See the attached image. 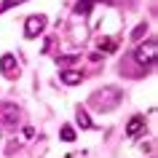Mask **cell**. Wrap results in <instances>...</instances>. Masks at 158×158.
<instances>
[{
    "label": "cell",
    "mask_w": 158,
    "mask_h": 158,
    "mask_svg": "<svg viewBox=\"0 0 158 158\" xmlns=\"http://www.w3.org/2000/svg\"><path fill=\"white\" fill-rule=\"evenodd\" d=\"M43 27H46V16H30L24 24V38H38V35L43 32Z\"/></svg>",
    "instance_id": "obj_2"
},
{
    "label": "cell",
    "mask_w": 158,
    "mask_h": 158,
    "mask_svg": "<svg viewBox=\"0 0 158 158\" xmlns=\"http://www.w3.org/2000/svg\"><path fill=\"white\" fill-rule=\"evenodd\" d=\"M16 118H19V107L16 105H8V102L0 105V121H3V123H14Z\"/></svg>",
    "instance_id": "obj_3"
},
{
    "label": "cell",
    "mask_w": 158,
    "mask_h": 158,
    "mask_svg": "<svg viewBox=\"0 0 158 158\" xmlns=\"http://www.w3.org/2000/svg\"><path fill=\"white\" fill-rule=\"evenodd\" d=\"M78 126H81V129H91V118L86 115L83 110H78Z\"/></svg>",
    "instance_id": "obj_8"
},
{
    "label": "cell",
    "mask_w": 158,
    "mask_h": 158,
    "mask_svg": "<svg viewBox=\"0 0 158 158\" xmlns=\"http://www.w3.org/2000/svg\"><path fill=\"white\" fill-rule=\"evenodd\" d=\"M99 48H107V51H113V48H115V40H99Z\"/></svg>",
    "instance_id": "obj_12"
},
{
    "label": "cell",
    "mask_w": 158,
    "mask_h": 158,
    "mask_svg": "<svg viewBox=\"0 0 158 158\" xmlns=\"http://www.w3.org/2000/svg\"><path fill=\"white\" fill-rule=\"evenodd\" d=\"M0 70H3L6 78H14L16 75V59H14V54H6V56L0 59Z\"/></svg>",
    "instance_id": "obj_4"
},
{
    "label": "cell",
    "mask_w": 158,
    "mask_h": 158,
    "mask_svg": "<svg viewBox=\"0 0 158 158\" xmlns=\"http://www.w3.org/2000/svg\"><path fill=\"white\" fill-rule=\"evenodd\" d=\"M145 30H148V24H139L137 30H134V40H139L142 35H145Z\"/></svg>",
    "instance_id": "obj_11"
},
{
    "label": "cell",
    "mask_w": 158,
    "mask_h": 158,
    "mask_svg": "<svg viewBox=\"0 0 158 158\" xmlns=\"http://www.w3.org/2000/svg\"><path fill=\"white\" fill-rule=\"evenodd\" d=\"M142 129H145V118H142V115H134L131 121H129V126H126V134H129V137H137Z\"/></svg>",
    "instance_id": "obj_5"
},
{
    "label": "cell",
    "mask_w": 158,
    "mask_h": 158,
    "mask_svg": "<svg viewBox=\"0 0 158 158\" xmlns=\"http://www.w3.org/2000/svg\"><path fill=\"white\" fill-rule=\"evenodd\" d=\"M62 81H64L67 86H75L83 81V73H78V70H67V73H62Z\"/></svg>",
    "instance_id": "obj_6"
},
{
    "label": "cell",
    "mask_w": 158,
    "mask_h": 158,
    "mask_svg": "<svg viewBox=\"0 0 158 158\" xmlns=\"http://www.w3.org/2000/svg\"><path fill=\"white\" fill-rule=\"evenodd\" d=\"M22 3H24V0H3V3H0V14L8 11V8H14V6H22Z\"/></svg>",
    "instance_id": "obj_10"
},
{
    "label": "cell",
    "mask_w": 158,
    "mask_h": 158,
    "mask_svg": "<svg viewBox=\"0 0 158 158\" xmlns=\"http://www.w3.org/2000/svg\"><path fill=\"white\" fill-rule=\"evenodd\" d=\"M156 54H158L156 40H148V43H142V46H137L134 62H137L139 67H145V70H153V67H156Z\"/></svg>",
    "instance_id": "obj_1"
},
{
    "label": "cell",
    "mask_w": 158,
    "mask_h": 158,
    "mask_svg": "<svg viewBox=\"0 0 158 158\" xmlns=\"http://www.w3.org/2000/svg\"><path fill=\"white\" fill-rule=\"evenodd\" d=\"M62 139H64V142H73L75 139V129H73V126H62Z\"/></svg>",
    "instance_id": "obj_9"
},
{
    "label": "cell",
    "mask_w": 158,
    "mask_h": 158,
    "mask_svg": "<svg viewBox=\"0 0 158 158\" xmlns=\"http://www.w3.org/2000/svg\"><path fill=\"white\" fill-rule=\"evenodd\" d=\"M91 6H94V0H78V6H75V14H78V16H89Z\"/></svg>",
    "instance_id": "obj_7"
}]
</instances>
